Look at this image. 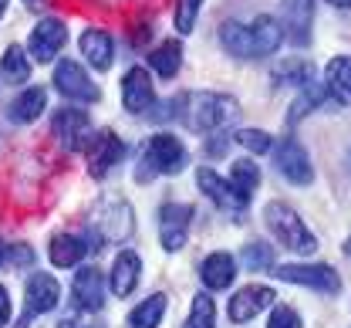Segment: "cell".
Masks as SVG:
<instances>
[{
    "label": "cell",
    "mask_w": 351,
    "mask_h": 328,
    "mask_svg": "<svg viewBox=\"0 0 351 328\" xmlns=\"http://www.w3.org/2000/svg\"><path fill=\"white\" fill-rule=\"evenodd\" d=\"M233 115H237V98H230V95L182 92L169 98V112H162L159 119H179L189 132L210 136V132H219Z\"/></svg>",
    "instance_id": "6da1fadb"
},
{
    "label": "cell",
    "mask_w": 351,
    "mask_h": 328,
    "mask_svg": "<svg viewBox=\"0 0 351 328\" xmlns=\"http://www.w3.org/2000/svg\"><path fill=\"white\" fill-rule=\"evenodd\" d=\"M186 166H189L186 145L176 139L173 132H156L152 139L145 142V149H142L135 180L145 183V180H152V176H176V173H182Z\"/></svg>",
    "instance_id": "7a4b0ae2"
},
{
    "label": "cell",
    "mask_w": 351,
    "mask_h": 328,
    "mask_svg": "<svg viewBox=\"0 0 351 328\" xmlns=\"http://www.w3.org/2000/svg\"><path fill=\"white\" fill-rule=\"evenodd\" d=\"M263 224H267V231L274 234V240L284 244L287 250H294V254H314L317 237L307 231L301 213H298L294 207H287L284 200H274V203L263 207Z\"/></svg>",
    "instance_id": "3957f363"
},
{
    "label": "cell",
    "mask_w": 351,
    "mask_h": 328,
    "mask_svg": "<svg viewBox=\"0 0 351 328\" xmlns=\"http://www.w3.org/2000/svg\"><path fill=\"white\" fill-rule=\"evenodd\" d=\"M135 231L132 207L125 200H105L98 203L91 224H88V250H101L105 244H122Z\"/></svg>",
    "instance_id": "277c9868"
},
{
    "label": "cell",
    "mask_w": 351,
    "mask_h": 328,
    "mask_svg": "<svg viewBox=\"0 0 351 328\" xmlns=\"http://www.w3.org/2000/svg\"><path fill=\"white\" fill-rule=\"evenodd\" d=\"M58 301H61V284L54 281L51 274H31L27 284H24V312H21V318H17V325L14 328H31L34 318H41L47 312H54L58 308Z\"/></svg>",
    "instance_id": "5b68a950"
},
{
    "label": "cell",
    "mask_w": 351,
    "mask_h": 328,
    "mask_svg": "<svg viewBox=\"0 0 351 328\" xmlns=\"http://www.w3.org/2000/svg\"><path fill=\"white\" fill-rule=\"evenodd\" d=\"M54 89L64 95L68 102H85V105H95L98 98H101V89L91 82V75H88L85 68L78 65V61H71V58H64V61H58L54 65Z\"/></svg>",
    "instance_id": "8992f818"
},
{
    "label": "cell",
    "mask_w": 351,
    "mask_h": 328,
    "mask_svg": "<svg viewBox=\"0 0 351 328\" xmlns=\"http://www.w3.org/2000/svg\"><path fill=\"white\" fill-rule=\"evenodd\" d=\"M280 281L287 284H301L311 291H321V294H338L341 291V278L331 264H280V268H270Z\"/></svg>",
    "instance_id": "52a82bcc"
},
{
    "label": "cell",
    "mask_w": 351,
    "mask_h": 328,
    "mask_svg": "<svg viewBox=\"0 0 351 328\" xmlns=\"http://www.w3.org/2000/svg\"><path fill=\"white\" fill-rule=\"evenodd\" d=\"M64 45H68V24L61 17H41L27 38V54L38 65H51V61H58Z\"/></svg>",
    "instance_id": "ba28073f"
},
{
    "label": "cell",
    "mask_w": 351,
    "mask_h": 328,
    "mask_svg": "<svg viewBox=\"0 0 351 328\" xmlns=\"http://www.w3.org/2000/svg\"><path fill=\"white\" fill-rule=\"evenodd\" d=\"M51 132H54L58 145L68 149V152H82V149H88V142H91V136H95L91 119H88L85 108H68V105L54 115Z\"/></svg>",
    "instance_id": "9c48e42d"
},
{
    "label": "cell",
    "mask_w": 351,
    "mask_h": 328,
    "mask_svg": "<svg viewBox=\"0 0 351 328\" xmlns=\"http://www.w3.org/2000/svg\"><path fill=\"white\" fill-rule=\"evenodd\" d=\"M122 159H125V142L112 129H101V132L91 136V142H88V173L95 180H105Z\"/></svg>",
    "instance_id": "30bf717a"
},
{
    "label": "cell",
    "mask_w": 351,
    "mask_h": 328,
    "mask_svg": "<svg viewBox=\"0 0 351 328\" xmlns=\"http://www.w3.org/2000/svg\"><path fill=\"white\" fill-rule=\"evenodd\" d=\"M189 224H193V207L189 203H166L159 207V244L162 250H182L189 240Z\"/></svg>",
    "instance_id": "8fae6325"
},
{
    "label": "cell",
    "mask_w": 351,
    "mask_h": 328,
    "mask_svg": "<svg viewBox=\"0 0 351 328\" xmlns=\"http://www.w3.org/2000/svg\"><path fill=\"white\" fill-rule=\"evenodd\" d=\"M274 288H267V284H247V288H240L233 298H230V305H226V315H230V322L233 325H247V322H254L261 312H267L270 305H274Z\"/></svg>",
    "instance_id": "7c38bea8"
},
{
    "label": "cell",
    "mask_w": 351,
    "mask_h": 328,
    "mask_svg": "<svg viewBox=\"0 0 351 328\" xmlns=\"http://www.w3.org/2000/svg\"><path fill=\"white\" fill-rule=\"evenodd\" d=\"M122 105L129 115H149L156 105V92H152V78L145 65H132L122 75Z\"/></svg>",
    "instance_id": "4fadbf2b"
},
{
    "label": "cell",
    "mask_w": 351,
    "mask_h": 328,
    "mask_svg": "<svg viewBox=\"0 0 351 328\" xmlns=\"http://www.w3.org/2000/svg\"><path fill=\"white\" fill-rule=\"evenodd\" d=\"M277 173H280L287 183H294V187H307V183L314 180L311 156H307V149L294 139V136H287V139L277 145Z\"/></svg>",
    "instance_id": "5bb4252c"
},
{
    "label": "cell",
    "mask_w": 351,
    "mask_h": 328,
    "mask_svg": "<svg viewBox=\"0 0 351 328\" xmlns=\"http://www.w3.org/2000/svg\"><path fill=\"white\" fill-rule=\"evenodd\" d=\"M311 24H314V0H284L280 7V31L294 47L311 45Z\"/></svg>",
    "instance_id": "9a60e30c"
},
{
    "label": "cell",
    "mask_w": 351,
    "mask_h": 328,
    "mask_svg": "<svg viewBox=\"0 0 351 328\" xmlns=\"http://www.w3.org/2000/svg\"><path fill=\"white\" fill-rule=\"evenodd\" d=\"M105 274L98 268H78L75 271V281H71V298L82 312H101L105 305Z\"/></svg>",
    "instance_id": "2e32d148"
},
{
    "label": "cell",
    "mask_w": 351,
    "mask_h": 328,
    "mask_svg": "<svg viewBox=\"0 0 351 328\" xmlns=\"http://www.w3.org/2000/svg\"><path fill=\"white\" fill-rule=\"evenodd\" d=\"M196 187H199V193H203L206 200H213L219 210H230V213H240V210H243V203H240V196L233 193L230 180H223L217 169H210V166H199V169H196Z\"/></svg>",
    "instance_id": "e0dca14e"
},
{
    "label": "cell",
    "mask_w": 351,
    "mask_h": 328,
    "mask_svg": "<svg viewBox=\"0 0 351 328\" xmlns=\"http://www.w3.org/2000/svg\"><path fill=\"white\" fill-rule=\"evenodd\" d=\"M247 38H250V61L254 58H267L274 54L280 41H284V31H280V21L270 17V14H261L247 24Z\"/></svg>",
    "instance_id": "ac0fdd59"
},
{
    "label": "cell",
    "mask_w": 351,
    "mask_h": 328,
    "mask_svg": "<svg viewBox=\"0 0 351 328\" xmlns=\"http://www.w3.org/2000/svg\"><path fill=\"white\" fill-rule=\"evenodd\" d=\"M142 278V261L135 250H119L115 261H112V271H108V288L115 298H129L132 291L138 288Z\"/></svg>",
    "instance_id": "d6986e66"
},
{
    "label": "cell",
    "mask_w": 351,
    "mask_h": 328,
    "mask_svg": "<svg viewBox=\"0 0 351 328\" xmlns=\"http://www.w3.org/2000/svg\"><path fill=\"white\" fill-rule=\"evenodd\" d=\"M237 278V257L226 250H213L199 261V281L210 291H226Z\"/></svg>",
    "instance_id": "ffe728a7"
},
{
    "label": "cell",
    "mask_w": 351,
    "mask_h": 328,
    "mask_svg": "<svg viewBox=\"0 0 351 328\" xmlns=\"http://www.w3.org/2000/svg\"><path fill=\"white\" fill-rule=\"evenodd\" d=\"M78 45H82V54H85V61L95 71H108V68H112V61H115V41H112L108 31L88 27Z\"/></svg>",
    "instance_id": "44dd1931"
},
{
    "label": "cell",
    "mask_w": 351,
    "mask_h": 328,
    "mask_svg": "<svg viewBox=\"0 0 351 328\" xmlns=\"http://www.w3.org/2000/svg\"><path fill=\"white\" fill-rule=\"evenodd\" d=\"M324 92L338 105H351V54H338L324 65Z\"/></svg>",
    "instance_id": "7402d4cb"
},
{
    "label": "cell",
    "mask_w": 351,
    "mask_h": 328,
    "mask_svg": "<svg viewBox=\"0 0 351 328\" xmlns=\"http://www.w3.org/2000/svg\"><path fill=\"white\" fill-rule=\"evenodd\" d=\"M44 108H47V92L34 85V89H24V92L7 105V119H10L14 126H27V122H38V119H41Z\"/></svg>",
    "instance_id": "603a6c76"
},
{
    "label": "cell",
    "mask_w": 351,
    "mask_h": 328,
    "mask_svg": "<svg viewBox=\"0 0 351 328\" xmlns=\"http://www.w3.org/2000/svg\"><path fill=\"white\" fill-rule=\"evenodd\" d=\"M88 254V240L75 234H54L47 244V257L54 268H75L82 264V257Z\"/></svg>",
    "instance_id": "cb8c5ba5"
},
{
    "label": "cell",
    "mask_w": 351,
    "mask_h": 328,
    "mask_svg": "<svg viewBox=\"0 0 351 328\" xmlns=\"http://www.w3.org/2000/svg\"><path fill=\"white\" fill-rule=\"evenodd\" d=\"M230 187L240 196V203L247 207L250 196H254V189L261 187V166H257L254 159H237V163L230 166Z\"/></svg>",
    "instance_id": "d4e9b609"
},
{
    "label": "cell",
    "mask_w": 351,
    "mask_h": 328,
    "mask_svg": "<svg viewBox=\"0 0 351 328\" xmlns=\"http://www.w3.org/2000/svg\"><path fill=\"white\" fill-rule=\"evenodd\" d=\"M162 315H166V294L156 291V294H149L145 301H138V305L132 308L125 325L129 328H159L162 325Z\"/></svg>",
    "instance_id": "484cf974"
},
{
    "label": "cell",
    "mask_w": 351,
    "mask_h": 328,
    "mask_svg": "<svg viewBox=\"0 0 351 328\" xmlns=\"http://www.w3.org/2000/svg\"><path fill=\"white\" fill-rule=\"evenodd\" d=\"M149 68L159 78H176L182 68V45L179 41H162L156 51H149Z\"/></svg>",
    "instance_id": "4316f807"
},
{
    "label": "cell",
    "mask_w": 351,
    "mask_h": 328,
    "mask_svg": "<svg viewBox=\"0 0 351 328\" xmlns=\"http://www.w3.org/2000/svg\"><path fill=\"white\" fill-rule=\"evenodd\" d=\"M0 75L10 82V85H24V82H31V54L24 51V47L10 45L3 51V58H0Z\"/></svg>",
    "instance_id": "83f0119b"
},
{
    "label": "cell",
    "mask_w": 351,
    "mask_h": 328,
    "mask_svg": "<svg viewBox=\"0 0 351 328\" xmlns=\"http://www.w3.org/2000/svg\"><path fill=\"white\" fill-rule=\"evenodd\" d=\"M274 82L277 85H294V89H307L314 82V65L304 58H287L274 68Z\"/></svg>",
    "instance_id": "f1b7e54d"
},
{
    "label": "cell",
    "mask_w": 351,
    "mask_h": 328,
    "mask_svg": "<svg viewBox=\"0 0 351 328\" xmlns=\"http://www.w3.org/2000/svg\"><path fill=\"white\" fill-rule=\"evenodd\" d=\"M182 328H217V305L210 294H196L193 298V308H189V318Z\"/></svg>",
    "instance_id": "f546056e"
},
{
    "label": "cell",
    "mask_w": 351,
    "mask_h": 328,
    "mask_svg": "<svg viewBox=\"0 0 351 328\" xmlns=\"http://www.w3.org/2000/svg\"><path fill=\"white\" fill-rule=\"evenodd\" d=\"M240 257H243L247 271H270V268H274V247L263 244V240H250Z\"/></svg>",
    "instance_id": "4dcf8cb0"
},
{
    "label": "cell",
    "mask_w": 351,
    "mask_h": 328,
    "mask_svg": "<svg viewBox=\"0 0 351 328\" xmlns=\"http://www.w3.org/2000/svg\"><path fill=\"white\" fill-rule=\"evenodd\" d=\"M203 3H206V0H176L173 21H176V31H179V34H193V27H196V17H199Z\"/></svg>",
    "instance_id": "1f68e13d"
},
{
    "label": "cell",
    "mask_w": 351,
    "mask_h": 328,
    "mask_svg": "<svg viewBox=\"0 0 351 328\" xmlns=\"http://www.w3.org/2000/svg\"><path fill=\"white\" fill-rule=\"evenodd\" d=\"M321 105V92L314 89V85H307V89H301V95L294 98V105H291V115H287V122L294 126V122H301L307 112H314Z\"/></svg>",
    "instance_id": "d6a6232c"
},
{
    "label": "cell",
    "mask_w": 351,
    "mask_h": 328,
    "mask_svg": "<svg viewBox=\"0 0 351 328\" xmlns=\"http://www.w3.org/2000/svg\"><path fill=\"white\" fill-rule=\"evenodd\" d=\"M233 139L240 142L247 152H257V156H263V152H270V149H274V139H270L263 129H240Z\"/></svg>",
    "instance_id": "836d02e7"
},
{
    "label": "cell",
    "mask_w": 351,
    "mask_h": 328,
    "mask_svg": "<svg viewBox=\"0 0 351 328\" xmlns=\"http://www.w3.org/2000/svg\"><path fill=\"white\" fill-rule=\"evenodd\" d=\"M267 328H304V322H301V315H298L291 305H277V308L270 312Z\"/></svg>",
    "instance_id": "e575fe53"
},
{
    "label": "cell",
    "mask_w": 351,
    "mask_h": 328,
    "mask_svg": "<svg viewBox=\"0 0 351 328\" xmlns=\"http://www.w3.org/2000/svg\"><path fill=\"white\" fill-rule=\"evenodd\" d=\"M3 261H10L14 268H31L34 264V250L27 244H10V247H3Z\"/></svg>",
    "instance_id": "d590c367"
},
{
    "label": "cell",
    "mask_w": 351,
    "mask_h": 328,
    "mask_svg": "<svg viewBox=\"0 0 351 328\" xmlns=\"http://www.w3.org/2000/svg\"><path fill=\"white\" fill-rule=\"evenodd\" d=\"M10 322V294H7V288L0 284V328Z\"/></svg>",
    "instance_id": "8d00e7d4"
},
{
    "label": "cell",
    "mask_w": 351,
    "mask_h": 328,
    "mask_svg": "<svg viewBox=\"0 0 351 328\" xmlns=\"http://www.w3.org/2000/svg\"><path fill=\"white\" fill-rule=\"evenodd\" d=\"M328 3H331V7H345V10L351 7V0H328Z\"/></svg>",
    "instance_id": "74e56055"
},
{
    "label": "cell",
    "mask_w": 351,
    "mask_h": 328,
    "mask_svg": "<svg viewBox=\"0 0 351 328\" xmlns=\"http://www.w3.org/2000/svg\"><path fill=\"white\" fill-rule=\"evenodd\" d=\"M58 328H75V318H61V322H58Z\"/></svg>",
    "instance_id": "f35d334b"
},
{
    "label": "cell",
    "mask_w": 351,
    "mask_h": 328,
    "mask_svg": "<svg viewBox=\"0 0 351 328\" xmlns=\"http://www.w3.org/2000/svg\"><path fill=\"white\" fill-rule=\"evenodd\" d=\"M24 3H27V7H44L47 0H24Z\"/></svg>",
    "instance_id": "ab89813d"
},
{
    "label": "cell",
    "mask_w": 351,
    "mask_h": 328,
    "mask_svg": "<svg viewBox=\"0 0 351 328\" xmlns=\"http://www.w3.org/2000/svg\"><path fill=\"white\" fill-rule=\"evenodd\" d=\"M7 3H10V0H0V17L7 14Z\"/></svg>",
    "instance_id": "60d3db41"
},
{
    "label": "cell",
    "mask_w": 351,
    "mask_h": 328,
    "mask_svg": "<svg viewBox=\"0 0 351 328\" xmlns=\"http://www.w3.org/2000/svg\"><path fill=\"white\" fill-rule=\"evenodd\" d=\"M345 254H348V257H351V237H348V240H345Z\"/></svg>",
    "instance_id": "b9f144b4"
},
{
    "label": "cell",
    "mask_w": 351,
    "mask_h": 328,
    "mask_svg": "<svg viewBox=\"0 0 351 328\" xmlns=\"http://www.w3.org/2000/svg\"><path fill=\"white\" fill-rule=\"evenodd\" d=\"M0 264H3V244H0Z\"/></svg>",
    "instance_id": "7bdbcfd3"
},
{
    "label": "cell",
    "mask_w": 351,
    "mask_h": 328,
    "mask_svg": "<svg viewBox=\"0 0 351 328\" xmlns=\"http://www.w3.org/2000/svg\"><path fill=\"white\" fill-rule=\"evenodd\" d=\"M98 328H101V325H98Z\"/></svg>",
    "instance_id": "ee69618b"
}]
</instances>
